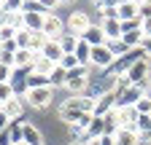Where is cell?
<instances>
[{
	"label": "cell",
	"instance_id": "15",
	"mask_svg": "<svg viewBox=\"0 0 151 145\" xmlns=\"http://www.w3.org/2000/svg\"><path fill=\"white\" fill-rule=\"evenodd\" d=\"M65 81H68V70L62 65H54V70L49 72V86L51 89L54 86H65Z\"/></svg>",
	"mask_w": 151,
	"mask_h": 145
},
{
	"label": "cell",
	"instance_id": "36",
	"mask_svg": "<svg viewBox=\"0 0 151 145\" xmlns=\"http://www.w3.org/2000/svg\"><path fill=\"white\" fill-rule=\"evenodd\" d=\"M143 35H146V38H151V19H143Z\"/></svg>",
	"mask_w": 151,
	"mask_h": 145
},
{
	"label": "cell",
	"instance_id": "32",
	"mask_svg": "<svg viewBox=\"0 0 151 145\" xmlns=\"http://www.w3.org/2000/svg\"><path fill=\"white\" fill-rule=\"evenodd\" d=\"M94 6L100 11H108V8H119V0H94Z\"/></svg>",
	"mask_w": 151,
	"mask_h": 145
},
{
	"label": "cell",
	"instance_id": "29",
	"mask_svg": "<svg viewBox=\"0 0 151 145\" xmlns=\"http://www.w3.org/2000/svg\"><path fill=\"white\" fill-rule=\"evenodd\" d=\"M143 27V19L140 16H135V19H127V22H122V32H129V30H140Z\"/></svg>",
	"mask_w": 151,
	"mask_h": 145
},
{
	"label": "cell",
	"instance_id": "21",
	"mask_svg": "<svg viewBox=\"0 0 151 145\" xmlns=\"http://www.w3.org/2000/svg\"><path fill=\"white\" fill-rule=\"evenodd\" d=\"M49 86V75H41V72H30L27 75V92L30 89H43Z\"/></svg>",
	"mask_w": 151,
	"mask_h": 145
},
{
	"label": "cell",
	"instance_id": "1",
	"mask_svg": "<svg viewBox=\"0 0 151 145\" xmlns=\"http://www.w3.org/2000/svg\"><path fill=\"white\" fill-rule=\"evenodd\" d=\"M148 72H151V65H148V57H143V59H138L135 65H132L124 75L116 78V89H127V86H135V83L148 81Z\"/></svg>",
	"mask_w": 151,
	"mask_h": 145
},
{
	"label": "cell",
	"instance_id": "31",
	"mask_svg": "<svg viewBox=\"0 0 151 145\" xmlns=\"http://www.w3.org/2000/svg\"><path fill=\"white\" fill-rule=\"evenodd\" d=\"M60 65H62L65 70H73V67H78V59H76V54H65Z\"/></svg>",
	"mask_w": 151,
	"mask_h": 145
},
{
	"label": "cell",
	"instance_id": "34",
	"mask_svg": "<svg viewBox=\"0 0 151 145\" xmlns=\"http://www.w3.org/2000/svg\"><path fill=\"white\" fill-rule=\"evenodd\" d=\"M41 6H43V11H46V14H51L57 6H60V0H41Z\"/></svg>",
	"mask_w": 151,
	"mask_h": 145
},
{
	"label": "cell",
	"instance_id": "24",
	"mask_svg": "<svg viewBox=\"0 0 151 145\" xmlns=\"http://www.w3.org/2000/svg\"><path fill=\"white\" fill-rule=\"evenodd\" d=\"M0 8H3V14H6V16H16V14H22L24 3H22V0H6Z\"/></svg>",
	"mask_w": 151,
	"mask_h": 145
},
{
	"label": "cell",
	"instance_id": "8",
	"mask_svg": "<svg viewBox=\"0 0 151 145\" xmlns=\"http://www.w3.org/2000/svg\"><path fill=\"white\" fill-rule=\"evenodd\" d=\"M43 19L46 14H35V11H22V27L30 32H41L43 30Z\"/></svg>",
	"mask_w": 151,
	"mask_h": 145
},
{
	"label": "cell",
	"instance_id": "5",
	"mask_svg": "<svg viewBox=\"0 0 151 145\" xmlns=\"http://www.w3.org/2000/svg\"><path fill=\"white\" fill-rule=\"evenodd\" d=\"M113 59H116V54H113V51H111V46L105 43V46H94V48H92V57H89V65H97V67L108 70Z\"/></svg>",
	"mask_w": 151,
	"mask_h": 145
},
{
	"label": "cell",
	"instance_id": "3",
	"mask_svg": "<svg viewBox=\"0 0 151 145\" xmlns=\"http://www.w3.org/2000/svg\"><path fill=\"white\" fill-rule=\"evenodd\" d=\"M51 97H54V89L51 86H43V89H30V92L24 94V102L38 107V110H46V107L51 105Z\"/></svg>",
	"mask_w": 151,
	"mask_h": 145
},
{
	"label": "cell",
	"instance_id": "9",
	"mask_svg": "<svg viewBox=\"0 0 151 145\" xmlns=\"http://www.w3.org/2000/svg\"><path fill=\"white\" fill-rule=\"evenodd\" d=\"M89 27V16L84 14V11H76V14H70V19H68V30H70V35H78L81 38V32Z\"/></svg>",
	"mask_w": 151,
	"mask_h": 145
},
{
	"label": "cell",
	"instance_id": "23",
	"mask_svg": "<svg viewBox=\"0 0 151 145\" xmlns=\"http://www.w3.org/2000/svg\"><path fill=\"white\" fill-rule=\"evenodd\" d=\"M73 94H81V92H86V86H89V78H68V83H65Z\"/></svg>",
	"mask_w": 151,
	"mask_h": 145
},
{
	"label": "cell",
	"instance_id": "18",
	"mask_svg": "<svg viewBox=\"0 0 151 145\" xmlns=\"http://www.w3.org/2000/svg\"><path fill=\"white\" fill-rule=\"evenodd\" d=\"M116 14H119V22L135 19V16H138V3H122V6L116 8Z\"/></svg>",
	"mask_w": 151,
	"mask_h": 145
},
{
	"label": "cell",
	"instance_id": "22",
	"mask_svg": "<svg viewBox=\"0 0 151 145\" xmlns=\"http://www.w3.org/2000/svg\"><path fill=\"white\" fill-rule=\"evenodd\" d=\"M60 46H62V51L65 54H76V46H78V35H62L60 38Z\"/></svg>",
	"mask_w": 151,
	"mask_h": 145
},
{
	"label": "cell",
	"instance_id": "2",
	"mask_svg": "<svg viewBox=\"0 0 151 145\" xmlns=\"http://www.w3.org/2000/svg\"><path fill=\"white\" fill-rule=\"evenodd\" d=\"M146 89H148V81L127 86V89H116V107H135L140 97H146Z\"/></svg>",
	"mask_w": 151,
	"mask_h": 145
},
{
	"label": "cell",
	"instance_id": "4",
	"mask_svg": "<svg viewBox=\"0 0 151 145\" xmlns=\"http://www.w3.org/2000/svg\"><path fill=\"white\" fill-rule=\"evenodd\" d=\"M113 110H116V92H103V94L94 97V110L92 113L97 118H103V116H108Z\"/></svg>",
	"mask_w": 151,
	"mask_h": 145
},
{
	"label": "cell",
	"instance_id": "17",
	"mask_svg": "<svg viewBox=\"0 0 151 145\" xmlns=\"http://www.w3.org/2000/svg\"><path fill=\"white\" fill-rule=\"evenodd\" d=\"M32 57H35V54L30 48H16V54H14V67H27V65H32Z\"/></svg>",
	"mask_w": 151,
	"mask_h": 145
},
{
	"label": "cell",
	"instance_id": "19",
	"mask_svg": "<svg viewBox=\"0 0 151 145\" xmlns=\"http://www.w3.org/2000/svg\"><path fill=\"white\" fill-rule=\"evenodd\" d=\"M14 43H16V48H30V46H32V32L24 30V27H19V30H16Z\"/></svg>",
	"mask_w": 151,
	"mask_h": 145
},
{
	"label": "cell",
	"instance_id": "26",
	"mask_svg": "<svg viewBox=\"0 0 151 145\" xmlns=\"http://www.w3.org/2000/svg\"><path fill=\"white\" fill-rule=\"evenodd\" d=\"M135 132H138V134H148V132H151V116H138Z\"/></svg>",
	"mask_w": 151,
	"mask_h": 145
},
{
	"label": "cell",
	"instance_id": "28",
	"mask_svg": "<svg viewBox=\"0 0 151 145\" xmlns=\"http://www.w3.org/2000/svg\"><path fill=\"white\" fill-rule=\"evenodd\" d=\"M135 110H138V116H151V97L148 94L140 97V102L135 105Z\"/></svg>",
	"mask_w": 151,
	"mask_h": 145
},
{
	"label": "cell",
	"instance_id": "41",
	"mask_svg": "<svg viewBox=\"0 0 151 145\" xmlns=\"http://www.w3.org/2000/svg\"><path fill=\"white\" fill-rule=\"evenodd\" d=\"M16 145H27V142H16Z\"/></svg>",
	"mask_w": 151,
	"mask_h": 145
},
{
	"label": "cell",
	"instance_id": "38",
	"mask_svg": "<svg viewBox=\"0 0 151 145\" xmlns=\"http://www.w3.org/2000/svg\"><path fill=\"white\" fill-rule=\"evenodd\" d=\"M86 145H100V142H97V140H92V142H86Z\"/></svg>",
	"mask_w": 151,
	"mask_h": 145
},
{
	"label": "cell",
	"instance_id": "7",
	"mask_svg": "<svg viewBox=\"0 0 151 145\" xmlns=\"http://www.w3.org/2000/svg\"><path fill=\"white\" fill-rule=\"evenodd\" d=\"M81 41H84V43H89L92 48H94V46H105V43H108V41H105L103 27H97V24H89V27L81 32Z\"/></svg>",
	"mask_w": 151,
	"mask_h": 145
},
{
	"label": "cell",
	"instance_id": "6",
	"mask_svg": "<svg viewBox=\"0 0 151 145\" xmlns=\"http://www.w3.org/2000/svg\"><path fill=\"white\" fill-rule=\"evenodd\" d=\"M62 30H65V24H62V19L60 16H54V14H46V19H43V35L49 41H60L62 38Z\"/></svg>",
	"mask_w": 151,
	"mask_h": 145
},
{
	"label": "cell",
	"instance_id": "16",
	"mask_svg": "<svg viewBox=\"0 0 151 145\" xmlns=\"http://www.w3.org/2000/svg\"><path fill=\"white\" fill-rule=\"evenodd\" d=\"M3 110L8 113V118H11V121H16V118H22L24 105H22V100H19V97H14L11 102H6V105H3Z\"/></svg>",
	"mask_w": 151,
	"mask_h": 145
},
{
	"label": "cell",
	"instance_id": "30",
	"mask_svg": "<svg viewBox=\"0 0 151 145\" xmlns=\"http://www.w3.org/2000/svg\"><path fill=\"white\" fill-rule=\"evenodd\" d=\"M138 16L140 19H151V0H140L138 3Z\"/></svg>",
	"mask_w": 151,
	"mask_h": 145
},
{
	"label": "cell",
	"instance_id": "14",
	"mask_svg": "<svg viewBox=\"0 0 151 145\" xmlns=\"http://www.w3.org/2000/svg\"><path fill=\"white\" fill-rule=\"evenodd\" d=\"M54 70V62H49L43 54H35L32 57V72H41V75H49Z\"/></svg>",
	"mask_w": 151,
	"mask_h": 145
},
{
	"label": "cell",
	"instance_id": "37",
	"mask_svg": "<svg viewBox=\"0 0 151 145\" xmlns=\"http://www.w3.org/2000/svg\"><path fill=\"white\" fill-rule=\"evenodd\" d=\"M140 48L146 51V57H151V38H143V46Z\"/></svg>",
	"mask_w": 151,
	"mask_h": 145
},
{
	"label": "cell",
	"instance_id": "39",
	"mask_svg": "<svg viewBox=\"0 0 151 145\" xmlns=\"http://www.w3.org/2000/svg\"><path fill=\"white\" fill-rule=\"evenodd\" d=\"M68 145H84V142H68Z\"/></svg>",
	"mask_w": 151,
	"mask_h": 145
},
{
	"label": "cell",
	"instance_id": "35",
	"mask_svg": "<svg viewBox=\"0 0 151 145\" xmlns=\"http://www.w3.org/2000/svg\"><path fill=\"white\" fill-rule=\"evenodd\" d=\"M8 124H11V118H8V113L3 110V107H0V132H3V129H8Z\"/></svg>",
	"mask_w": 151,
	"mask_h": 145
},
{
	"label": "cell",
	"instance_id": "40",
	"mask_svg": "<svg viewBox=\"0 0 151 145\" xmlns=\"http://www.w3.org/2000/svg\"><path fill=\"white\" fill-rule=\"evenodd\" d=\"M60 3H73V0H60Z\"/></svg>",
	"mask_w": 151,
	"mask_h": 145
},
{
	"label": "cell",
	"instance_id": "25",
	"mask_svg": "<svg viewBox=\"0 0 151 145\" xmlns=\"http://www.w3.org/2000/svg\"><path fill=\"white\" fill-rule=\"evenodd\" d=\"M16 30H19V27H16V24H11V22H8V24H3V27H0V43L14 41V38H16Z\"/></svg>",
	"mask_w": 151,
	"mask_h": 145
},
{
	"label": "cell",
	"instance_id": "10",
	"mask_svg": "<svg viewBox=\"0 0 151 145\" xmlns=\"http://www.w3.org/2000/svg\"><path fill=\"white\" fill-rule=\"evenodd\" d=\"M116 118L122 129H135V121H138V110L135 107H116Z\"/></svg>",
	"mask_w": 151,
	"mask_h": 145
},
{
	"label": "cell",
	"instance_id": "11",
	"mask_svg": "<svg viewBox=\"0 0 151 145\" xmlns=\"http://www.w3.org/2000/svg\"><path fill=\"white\" fill-rule=\"evenodd\" d=\"M41 54H43V57H46L49 62H54V65H60V62H62V57H65V51H62L60 41H46Z\"/></svg>",
	"mask_w": 151,
	"mask_h": 145
},
{
	"label": "cell",
	"instance_id": "33",
	"mask_svg": "<svg viewBox=\"0 0 151 145\" xmlns=\"http://www.w3.org/2000/svg\"><path fill=\"white\" fill-rule=\"evenodd\" d=\"M11 70H14V67L0 65V83H8V81H11Z\"/></svg>",
	"mask_w": 151,
	"mask_h": 145
},
{
	"label": "cell",
	"instance_id": "27",
	"mask_svg": "<svg viewBox=\"0 0 151 145\" xmlns=\"http://www.w3.org/2000/svg\"><path fill=\"white\" fill-rule=\"evenodd\" d=\"M16 94H14V89H11V83H0V107H3L6 102H11Z\"/></svg>",
	"mask_w": 151,
	"mask_h": 145
},
{
	"label": "cell",
	"instance_id": "42",
	"mask_svg": "<svg viewBox=\"0 0 151 145\" xmlns=\"http://www.w3.org/2000/svg\"><path fill=\"white\" fill-rule=\"evenodd\" d=\"M3 3H6V0H0V6H3Z\"/></svg>",
	"mask_w": 151,
	"mask_h": 145
},
{
	"label": "cell",
	"instance_id": "20",
	"mask_svg": "<svg viewBox=\"0 0 151 145\" xmlns=\"http://www.w3.org/2000/svg\"><path fill=\"white\" fill-rule=\"evenodd\" d=\"M89 57H92V46L78 38V46H76V59H78V65H89Z\"/></svg>",
	"mask_w": 151,
	"mask_h": 145
},
{
	"label": "cell",
	"instance_id": "43",
	"mask_svg": "<svg viewBox=\"0 0 151 145\" xmlns=\"http://www.w3.org/2000/svg\"><path fill=\"white\" fill-rule=\"evenodd\" d=\"M22 3H27V0H22Z\"/></svg>",
	"mask_w": 151,
	"mask_h": 145
},
{
	"label": "cell",
	"instance_id": "13",
	"mask_svg": "<svg viewBox=\"0 0 151 145\" xmlns=\"http://www.w3.org/2000/svg\"><path fill=\"white\" fill-rule=\"evenodd\" d=\"M113 140H116V145H140V137L135 129H119L113 134Z\"/></svg>",
	"mask_w": 151,
	"mask_h": 145
},
{
	"label": "cell",
	"instance_id": "12",
	"mask_svg": "<svg viewBox=\"0 0 151 145\" xmlns=\"http://www.w3.org/2000/svg\"><path fill=\"white\" fill-rule=\"evenodd\" d=\"M22 142H27V145H43V134L38 132L32 124L22 121Z\"/></svg>",
	"mask_w": 151,
	"mask_h": 145
}]
</instances>
